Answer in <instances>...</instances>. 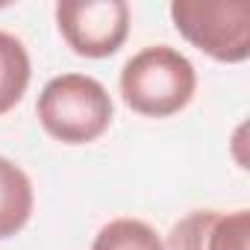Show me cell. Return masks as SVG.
Returning <instances> with one entry per match:
<instances>
[{
    "instance_id": "cell-6",
    "label": "cell",
    "mask_w": 250,
    "mask_h": 250,
    "mask_svg": "<svg viewBox=\"0 0 250 250\" xmlns=\"http://www.w3.org/2000/svg\"><path fill=\"white\" fill-rule=\"evenodd\" d=\"M33 186L30 177L9 159L0 156V238H9L30 221Z\"/></svg>"
},
{
    "instance_id": "cell-7",
    "label": "cell",
    "mask_w": 250,
    "mask_h": 250,
    "mask_svg": "<svg viewBox=\"0 0 250 250\" xmlns=\"http://www.w3.org/2000/svg\"><path fill=\"white\" fill-rule=\"evenodd\" d=\"M30 85V53L21 39L0 33V115L15 109Z\"/></svg>"
},
{
    "instance_id": "cell-8",
    "label": "cell",
    "mask_w": 250,
    "mask_h": 250,
    "mask_svg": "<svg viewBox=\"0 0 250 250\" xmlns=\"http://www.w3.org/2000/svg\"><path fill=\"white\" fill-rule=\"evenodd\" d=\"M91 250H165V244L156 235V229L145 221L118 218L97 232Z\"/></svg>"
},
{
    "instance_id": "cell-4",
    "label": "cell",
    "mask_w": 250,
    "mask_h": 250,
    "mask_svg": "<svg viewBox=\"0 0 250 250\" xmlns=\"http://www.w3.org/2000/svg\"><path fill=\"white\" fill-rule=\"evenodd\" d=\"M56 24L74 53L106 59L127 42L130 6L124 0H68L56 3Z\"/></svg>"
},
{
    "instance_id": "cell-2",
    "label": "cell",
    "mask_w": 250,
    "mask_h": 250,
    "mask_svg": "<svg viewBox=\"0 0 250 250\" xmlns=\"http://www.w3.org/2000/svg\"><path fill=\"white\" fill-rule=\"evenodd\" d=\"M36 112L42 127L62 145H88L109 130L112 97L94 77L62 74L42 88Z\"/></svg>"
},
{
    "instance_id": "cell-3",
    "label": "cell",
    "mask_w": 250,
    "mask_h": 250,
    "mask_svg": "<svg viewBox=\"0 0 250 250\" xmlns=\"http://www.w3.org/2000/svg\"><path fill=\"white\" fill-rule=\"evenodd\" d=\"M171 21L186 42L218 62H244L250 56V3L174 0Z\"/></svg>"
},
{
    "instance_id": "cell-5",
    "label": "cell",
    "mask_w": 250,
    "mask_h": 250,
    "mask_svg": "<svg viewBox=\"0 0 250 250\" xmlns=\"http://www.w3.org/2000/svg\"><path fill=\"white\" fill-rule=\"evenodd\" d=\"M250 215L238 212H191L174 224L165 250H250Z\"/></svg>"
},
{
    "instance_id": "cell-1",
    "label": "cell",
    "mask_w": 250,
    "mask_h": 250,
    "mask_svg": "<svg viewBox=\"0 0 250 250\" xmlns=\"http://www.w3.org/2000/svg\"><path fill=\"white\" fill-rule=\"evenodd\" d=\"M194 88V65L168 44L145 47L121 71L124 103L147 118H168L180 112L183 106H188Z\"/></svg>"
}]
</instances>
